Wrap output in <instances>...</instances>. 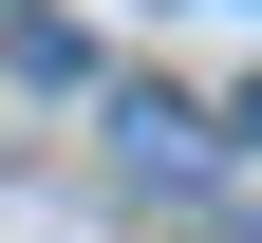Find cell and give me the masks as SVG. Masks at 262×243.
Instances as JSON below:
<instances>
[{"instance_id": "6da1fadb", "label": "cell", "mask_w": 262, "mask_h": 243, "mask_svg": "<svg viewBox=\"0 0 262 243\" xmlns=\"http://www.w3.org/2000/svg\"><path fill=\"white\" fill-rule=\"evenodd\" d=\"M113 150H131V187H206V150H225V131H206V113H169V94H131V113H113Z\"/></svg>"}, {"instance_id": "7a4b0ae2", "label": "cell", "mask_w": 262, "mask_h": 243, "mask_svg": "<svg viewBox=\"0 0 262 243\" xmlns=\"http://www.w3.org/2000/svg\"><path fill=\"white\" fill-rule=\"evenodd\" d=\"M19 38H38V19H19V0H0V56H19Z\"/></svg>"}]
</instances>
